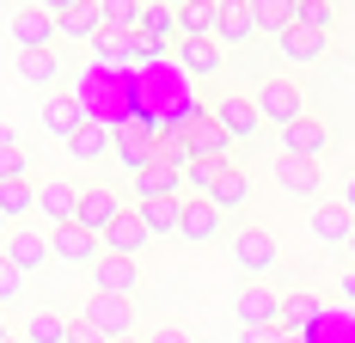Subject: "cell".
I'll return each instance as SVG.
<instances>
[{
  "label": "cell",
  "mask_w": 355,
  "mask_h": 343,
  "mask_svg": "<svg viewBox=\"0 0 355 343\" xmlns=\"http://www.w3.org/2000/svg\"><path fill=\"white\" fill-rule=\"evenodd\" d=\"M178 31L184 37H214V43H220V0H190V6H178Z\"/></svg>",
  "instance_id": "cell-19"
},
{
  "label": "cell",
  "mask_w": 355,
  "mask_h": 343,
  "mask_svg": "<svg viewBox=\"0 0 355 343\" xmlns=\"http://www.w3.org/2000/svg\"><path fill=\"white\" fill-rule=\"evenodd\" d=\"M55 37H62L55 12H43V6H19L12 12V43L19 49H55Z\"/></svg>",
  "instance_id": "cell-8"
},
{
  "label": "cell",
  "mask_w": 355,
  "mask_h": 343,
  "mask_svg": "<svg viewBox=\"0 0 355 343\" xmlns=\"http://www.w3.org/2000/svg\"><path fill=\"white\" fill-rule=\"evenodd\" d=\"M276 43H282V56H288V62H319L324 49H331V37L313 31V25H294V31H282Z\"/></svg>",
  "instance_id": "cell-27"
},
{
  "label": "cell",
  "mask_w": 355,
  "mask_h": 343,
  "mask_svg": "<svg viewBox=\"0 0 355 343\" xmlns=\"http://www.w3.org/2000/svg\"><path fill=\"white\" fill-rule=\"evenodd\" d=\"M251 99H257V110H263V123H276V129H288V123L306 117V92H300L294 80H263Z\"/></svg>",
  "instance_id": "cell-3"
},
{
  "label": "cell",
  "mask_w": 355,
  "mask_h": 343,
  "mask_svg": "<svg viewBox=\"0 0 355 343\" xmlns=\"http://www.w3.org/2000/svg\"><path fill=\"white\" fill-rule=\"evenodd\" d=\"M233 312H239L245 331H270V325H282V294H270V282H245Z\"/></svg>",
  "instance_id": "cell-7"
},
{
  "label": "cell",
  "mask_w": 355,
  "mask_h": 343,
  "mask_svg": "<svg viewBox=\"0 0 355 343\" xmlns=\"http://www.w3.org/2000/svg\"><path fill=\"white\" fill-rule=\"evenodd\" d=\"M147 343H190V331H178V325H166V331H153Z\"/></svg>",
  "instance_id": "cell-44"
},
{
  "label": "cell",
  "mask_w": 355,
  "mask_h": 343,
  "mask_svg": "<svg viewBox=\"0 0 355 343\" xmlns=\"http://www.w3.org/2000/svg\"><path fill=\"white\" fill-rule=\"evenodd\" d=\"M98 6H105V25H110V31H123V37H135V31H141V19H147L141 0H98Z\"/></svg>",
  "instance_id": "cell-33"
},
{
  "label": "cell",
  "mask_w": 355,
  "mask_h": 343,
  "mask_svg": "<svg viewBox=\"0 0 355 343\" xmlns=\"http://www.w3.org/2000/svg\"><path fill=\"white\" fill-rule=\"evenodd\" d=\"M110 147H116V141H110L98 123H80V135L68 141V153H73V160H105Z\"/></svg>",
  "instance_id": "cell-34"
},
{
  "label": "cell",
  "mask_w": 355,
  "mask_h": 343,
  "mask_svg": "<svg viewBox=\"0 0 355 343\" xmlns=\"http://www.w3.org/2000/svg\"><path fill=\"white\" fill-rule=\"evenodd\" d=\"M12 301H25V270L0 251V307H12Z\"/></svg>",
  "instance_id": "cell-36"
},
{
  "label": "cell",
  "mask_w": 355,
  "mask_h": 343,
  "mask_svg": "<svg viewBox=\"0 0 355 343\" xmlns=\"http://www.w3.org/2000/svg\"><path fill=\"white\" fill-rule=\"evenodd\" d=\"M123 208H129V203H123V196H116L110 184H86V190H80V227L105 240L110 227L123 221Z\"/></svg>",
  "instance_id": "cell-5"
},
{
  "label": "cell",
  "mask_w": 355,
  "mask_h": 343,
  "mask_svg": "<svg viewBox=\"0 0 355 343\" xmlns=\"http://www.w3.org/2000/svg\"><path fill=\"white\" fill-rule=\"evenodd\" d=\"M343 251H349V270H355V240H349V245H343Z\"/></svg>",
  "instance_id": "cell-50"
},
{
  "label": "cell",
  "mask_w": 355,
  "mask_h": 343,
  "mask_svg": "<svg viewBox=\"0 0 355 343\" xmlns=\"http://www.w3.org/2000/svg\"><path fill=\"white\" fill-rule=\"evenodd\" d=\"M80 319L92 331H105L110 343H135V301H116V294H86Z\"/></svg>",
  "instance_id": "cell-2"
},
{
  "label": "cell",
  "mask_w": 355,
  "mask_h": 343,
  "mask_svg": "<svg viewBox=\"0 0 355 343\" xmlns=\"http://www.w3.org/2000/svg\"><path fill=\"white\" fill-rule=\"evenodd\" d=\"M49 251H55L68 270H92V264L105 258V240H98V233H86V227L73 221V227H55V233H49Z\"/></svg>",
  "instance_id": "cell-6"
},
{
  "label": "cell",
  "mask_w": 355,
  "mask_h": 343,
  "mask_svg": "<svg viewBox=\"0 0 355 343\" xmlns=\"http://www.w3.org/2000/svg\"><path fill=\"white\" fill-rule=\"evenodd\" d=\"M37 215H43L49 227H73V221H80V196H73L62 178H43V184H37Z\"/></svg>",
  "instance_id": "cell-10"
},
{
  "label": "cell",
  "mask_w": 355,
  "mask_h": 343,
  "mask_svg": "<svg viewBox=\"0 0 355 343\" xmlns=\"http://www.w3.org/2000/svg\"><path fill=\"white\" fill-rule=\"evenodd\" d=\"M135 288H141V264H135V258H116V251H105V258L92 264V294L135 301Z\"/></svg>",
  "instance_id": "cell-4"
},
{
  "label": "cell",
  "mask_w": 355,
  "mask_h": 343,
  "mask_svg": "<svg viewBox=\"0 0 355 343\" xmlns=\"http://www.w3.org/2000/svg\"><path fill=\"white\" fill-rule=\"evenodd\" d=\"M306 233H313L319 245H331V251H343V245L355 240V215L343 203H319L313 215H306Z\"/></svg>",
  "instance_id": "cell-9"
},
{
  "label": "cell",
  "mask_w": 355,
  "mask_h": 343,
  "mask_svg": "<svg viewBox=\"0 0 355 343\" xmlns=\"http://www.w3.org/2000/svg\"><path fill=\"white\" fill-rule=\"evenodd\" d=\"M37 6H43V12H55V19H68V12H80L86 0H37Z\"/></svg>",
  "instance_id": "cell-42"
},
{
  "label": "cell",
  "mask_w": 355,
  "mask_h": 343,
  "mask_svg": "<svg viewBox=\"0 0 355 343\" xmlns=\"http://www.w3.org/2000/svg\"><path fill=\"white\" fill-rule=\"evenodd\" d=\"M282 153L324 160V153H331V129H324L319 117H300V123H288V129H282Z\"/></svg>",
  "instance_id": "cell-12"
},
{
  "label": "cell",
  "mask_w": 355,
  "mask_h": 343,
  "mask_svg": "<svg viewBox=\"0 0 355 343\" xmlns=\"http://www.w3.org/2000/svg\"><path fill=\"white\" fill-rule=\"evenodd\" d=\"M19 343H25V337H19Z\"/></svg>",
  "instance_id": "cell-52"
},
{
  "label": "cell",
  "mask_w": 355,
  "mask_h": 343,
  "mask_svg": "<svg viewBox=\"0 0 355 343\" xmlns=\"http://www.w3.org/2000/svg\"><path fill=\"white\" fill-rule=\"evenodd\" d=\"M214 227H220V208L209 196H196V203H184V240H214Z\"/></svg>",
  "instance_id": "cell-31"
},
{
  "label": "cell",
  "mask_w": 355,
  "mask_h": 343,
  "mask_svg": "<svg viewBox=\"0 0 355 343\" xmlns=\"http://www.w3.org/2000/svg\"><path fill=\"white\" fill-rule=\"evenodd\" d=\"M313 294H282V331L288 325H294V331H306V325H313Z\"/></svg>",
  "instance_id": "cell-35"
},
{
  "label": "cell",
  "mask_w": 355,
  "mask_h": 343,
  "mask_svg": "<svg viewBox=\"0 0 355 343\" xmlns=\"http://www.w3.org/2000/svg\"><path fill=\"white\" fill-rule=\"evenodd\" d=\"M80 123H92L86 104H73L68 92H49V99H43V129H49L55 141H73V135H80Z\"/></svg>",
  "instance_id": "cell-13"
},
{
  "label": "cell",
  "mask_w": 355,
  "mask_h": 343,
  "mask_svg": "<svg viewBox=\"0 0 355 343\" xmlns=\"http://www.w3.org/2000/svg\"><path fill=\"white\" fill-rule=\"evenodd\" d=\"M343 208H349V215H355V172H349V178H343Z\"/></svg>",
  "instance_id": "cell-46"
},
{
  "label": "cell",
  "mask_w": 355,
  "mask_h": 343,
  "mask_svg": "<svg viewBox=\"0 0 355 343\" xmlns=\"http://www.w3.org/2000/svg\"><path fill=\"white\" fill-rule=\"evenodd\" d=\"M0 147H19V135H12V129H0Z\"/></svg>",
  "instance_id": "cell-47"
},
{
  "label": "cell",
  "mask_w": 355,
  "mask_h": 343,
  "mask_svg": "<svg viewBox=\"0 0 355 343\" xmlns=\"http://www.w3.org/2000/svg\"><path fill=\"white\" fill-rule=\"evenodd\" d=\"M190 147H196V160H220V166H233V147H239V141L227 135V129H220V117L209 110V117L190 129Z\"/></svg>",
  "instance_id": "cell-15"
},
{
  "label": "cell",
  "mask_w": 355,
  "mask_h": 343,
  "mask_svg": "<svg viewBox=\"0 0 355 343\" xmlns=\"http://www.w3.org/2000/svg\"><path fill=\"white\" fill-rule=\"evenodd\" d=\"M6 227H12V221H6V215H0V245H6Z\"/></svg>",
  "instance_id": "cell-48"
},
{
  "label": "cell",
  "mask_w": 355,
  "mask_h": 343,
  "mask_svg": "<svg viewBox=\"0 0 355 343\" xmlns=\"http://www.w3.org/2000/svg\"><path fill=\"white\" fill-rule=\"evenodd\" d=\"M214 117H220V129H227L233 141H251L257 129H263V110H257V99H239V92L214 104Z\"/></svg>",
  "instance_id": "cell-14"
},
{
  "label": "cell",
  "mask_w": 355,
  "mask_h": 343,
  "mask_svg": "<svg viewBox=\"0 0 355 343\" xmlns=\"http://www.w3.org/2000/svg\"><path fill=\"white\" fill-rule=\"evenodd\" d=\"M245 343H288L282 325H270V331H245Z\"/></svg>",
  "instance_id": "cell-43"
},
{
  "label": "cell",
  "mask_w": 355,
  "mask_h": 343,
  "mask_svg": "<svg viewBox=\"0 0 355 343\" xmlns=\"http://www.w3.org/2000/svg\"><path fill=\"white\" fill-rule=\"evenodd\" d=\"M147 240H153V233H147L141 208L129 203V208H123V221H116V227H110V233H105V251H116V258H135V251H141Z\"/></svg>",
  "instance_id": "cell-17"
},
{
  "label": "cell",
  "mask_w": 355,
  "mask_h": 343,
  "mask_svg": "<svg viewBox=\"0 0 355 343\" xmlns=\"http://www.w3.org/2000/svg\"><path fill=\"white\" fill-rule=\"evenodd\" d=\"M257 37V6L251 0H220V43H251Z\"/></svg>",
  "instance_id": "cell-20"
},
{
  "label": "cell",
  "mask_w": 355,
  "mask_h": 343,
  "mask_svg": "<svg viewBox=\"0 0 355 343\" xmlns=\"http://www.w3.org/2000/svg\"><path fill=\"white\" fill-rule=\"evenodd\" d=\"M68 343H110L105 331H92V325H86V319H73V331H68Z\"/></svg>",
  "instance_id": "cell-41"
},
{
  "label": "cell",
  "mask_w": 355,
  "mask_h": 343,
  "mask_svg": "<svg viewBox=\"0 0 355 343\" xmlns=\"http://www.w3.org/2000/svg\"><path fill=\"white\" fill-rule=\"evenodd\" d=\"M0 343H12V331H6V319H0Z\"/></svg>",
  "instance_id": "cell-49"
},
{
  "label": "cell",
  "mask_w": 355,
  "mask_h": 343,
  "mask_svg": "<svg viewBox=\"0 0 355 343\" xmlns=\"http://www.w3.org/2000/svg\"><path fill=\"white\" fill-rule=\"evenodd\" d=\"M0 251H6V258H12V264H19L25 276H37L43 264H49V258H55V251H49V240H43V233H31V227L6 233V245H0Z\"/></svg>",
  "instance_id": "cell-16"
},
{
  "label": "cell",
  "mask_w": 355,
  "mask_h": 343,
  "mask_svg": "<svg viewBox=\"0 0 355 343\" xmlns=\"http://www.w3.org/2000/svg\"><path fill=\"white\" fill-rule=\"evenodd\" d=\"M19 80L25 86H55L62 80V56L55 49H19Z\"/></svg>",
  "instance_id": "cell-24"
},
{
  "label": "cell",
  "mask_w": 355,
  "mask_h": 343,
  "mask_svg": "<svg viewBox=\"0 0 355 343\" xmlns=\"http://www.w3.org/2000/svg\"><path fill=\"white\" fill-rule=\"evenodd\" d=\"M141 208V221H147V233L159 240V233H184V203L178 196H159V203H135Z\"/></svg>",
  "instance_id": "cell-29"
},
{
  "label": "cell",
  "mask_w": 355,
  "mask_h": 343,
  "mask_svg": "<svg viewBox=\"0 0 355 343\" xmlns=\"http://www.w3.org/2000/svg\"><path fill=\"white\" fill-rule=\"evenodd\" d=\"M251 6H257V31H270V37L300 25V0H251Z\"/></svg>",
  "instance_id": "cell-28"
},
{
  "label": "cell",
  "mask_w": 355,
  "mask_h": 343,
  "mask_svg": "<svg viewBox=\"0 0 355 343\" xmlns=\"http://www.w3.org/2000/svg\"><path fill=\"white\" fill-rule=\"evenodd\" d=\"M233 264H239V276H245V282H263V276L282 264L276 233H270V227H239V240H233Z\"/></svg>",
  "instance_id": "cell-1"
},
{
  "label": "cell",
  "mask_w": 355,
  "mask_h": 343,
  "mask_svg": "<svg viewBox=\"0 0 355 343\" xmlns=\"http://www.w3.org/2000/svg\"><path fill=\"white\" fill-rule=\"evenodd\" d=\"M31 208H37V184H31V178L0 184V215H6V221H19V227H25V215H31Z\"/></svg>",
  "instance_id": "cell-32"
},
{
  "label": "cell",
  "mask_w": 355,
  "mask_h": 343,
  "mask_svg": "<svg viewBox=\"0 0 355 343\" xmlns=\"http://www.w3.org/2000/svg\"><path fill=\"white\" fill-rule=\"evenodd\" d=\"M184 190V172L172 166V160H153V166L135 178V203H159V196H178Z\"/></svg>",
  "instance_id": "cell-18"
},
{
  "label": "cell",
  "mask_w": 355,
  "mask_h": 343,
  "mask_svg": "<svg viewBox=\"0 0 355 343\" xmlns=\"http://www.w3.org/2000/svg\"><path fill=\"white\" fill-rule=\"evenodd\" d=\"M178 62H184V74L209 80V74L220 68V43H214V37H184V43H178Z\"/></svg>",
  "instance_id": "cell-23"
},
{
  "label": "cell",
  "mask_w": 355,
  "mask_h": 343,
  "mask_svg": "<svg viewBox=\"0 0 355 343\" xmlns=\"http://www.w3.org/2000/svg\"><path fill=\"white\" fill-rule=\"evenodd\" d=\"M141 37L153 43V49H159V56H166L172 43H184V31H178V6H166V0H159V6H147V19H141Z\"/></svg>",
  "instance_id": "cell-21"
},
{
  "label": "cell",
  "mask_w": 355,
  "mask_h": 343,
  "mask_svg": "<svg viewBox=\"0 0 355 343\" xmlns=\"http://www.w3.org/2000/svg\"><path fill=\"white\" fill-rule=\"evenodd\" d=\"M166 6H190V0H166Z\"/></svg>",
  "instance_id": "cell-51"
},
{
  "label": "cell",
  "mask_w": 355,
  "mask_h": 343,
  "mask_svg": "<svg viewBox=\"0 0 355 343\" xmlns=\"http://www.w3.org/2000/svg\"><path fill=\"white\" fill-rule=\"evenodd\" d=\"M110 160H123V166L141 178V172L153 166V160H159V147H153V141H147L141 129H123V135H116V147H110Z\"/></svg>",
  "instance_id": "cell-26"
},
{
  "label": "cell",
  "mask_w": 355,
  "mask_h": 343,
  "mask_svg": "<svg viewBox=\"0 0 355 343\" xmlns=\"http://www.w3.org/2000/svg\"><path fill=\"white\" fill-rule=\"evenodd\" d=\"M337 294H343V301H355V270H343V282H337Z\"/></svg>",
  "instance_id": "cell-45"
},
{
  "label": "cell",
  "mask_w": 355,
  "mask_h": 343,
  "mask_svg": "<svg viewBox=\"0 0 355 343\" xmlns=\"http://www.w3.org/2000/svg\"><path fill=\"white\" fill-rule=\"evenodd\" d=\"M68 331H73V319H68V312H55V307L25 312V343H68Z\"/></svg>",
  "instance_id": "cell-22"
},
{
  "label": "cell",
  "mask_w": 355,
  "mask_h": 343,
  "mask_svg": "<svg viewBox=\"0 0 355 343\" xmlns=\"http://www.w3.org/2000/svg\"><path fill=\"white\" fill-rule=\"evenodd\" d=\"M214 178H220V160H196V166L184 172V184H190L196 196H214Z\"/></svg>",
  "instance_id": "cell-38"
},
{
  "label": "cell",
  "mask_w": 355,
  "mask_h": 343,
  "mask_svg": "<svg viewBox=\"0 0 355 343\" xmlns=\"http://www.w3.org/2000/svg\"><path fill=\"white\" fill-rule=\"evenodd\" d=\"M220 215H233V208H245L251 203V178L239 166H220V178H214V196H209Z\"/></svg>",
  "instance_id": "cell-25"
},
{
  "label": "cell",
  "mask_w": 355,
  "mask_h": 343,
  "mask_svg": "<svg viewBox=\"0 0 355 343\" xmlns=\"http://www.w3.org/2000/svg\"><path fill=\"white\" fill-rule=\"evenodd\" d=\"M159 160H172L178 172H190V166H196V147H190V135H172L166 147H159Z\"/></svg>",
  "instance_id": "cell-39"
},
{
  "label": "cell",
  "mask_w": 355,
  "mask_h": 343,
  "mask_svg": "<svg viewBox=\"0 0 355 343\" xmlns=\"http://www.w3.org/2000/svg\"><path fill=\"white\" fill-rule=\"evenodd\" d=\"M270 178L282 184L288 196H319V160H300V153H276Z\"/></svg>",
  "instance_id": "cell-11"
},
{
  "label": "cell",
  "mask_w": 355,
  "mask_h": 343,
  "mask_svg": "<svg viewBox=\"0 0 355 343\" xmlns=\"http://www.w3.org/2000/svg\"><path fill=\"white\" fill-rule=\"evenodd\" d=\"M25 178V147H0V184H19Z\"/></svg>",
  "instance_id": "cell-40"
},
{
  "label": "cell",
  "mask_w": 355,
  "mask_h": 343,
  "mask_svg": "<svg viewBox=\"0 0 355 343\" xmlns=\"http://www.w3.org/2000/svg\"><path fill=\"white\" fill-rule=\"evenodd\" d=\"M62 37H68V43H86V37H105V6H98V0H86L80 12H68V19H62Z\"/></svg>",
  "instance_id": "cell-30"
},
{
  "label": "cell",
  "mask_w": 355,
  "mask_h": 343,
  "mask_svg": "<svg viewBox=\"0 0 355 343\" xmlns=\"http://www.w3.org/2000/svg\"><path fill=\"white\" fill-rule=\"evenodd\" d=\"M300 25H313V31L331 37V25H337V0H300Z\"/></svg>",
  "instance_id": "cell-37"
}]
</instances>
